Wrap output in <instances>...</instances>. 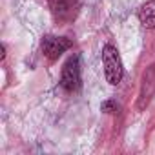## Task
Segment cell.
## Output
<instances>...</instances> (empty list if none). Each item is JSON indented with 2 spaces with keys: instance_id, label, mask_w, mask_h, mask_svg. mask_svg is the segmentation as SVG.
Segmentation results:
<instances>
[{
  "instance_id": "3",
  "label": "cell",
  "mask_w": 155,
  "mask_h": 155,
  "mask_svg": "<svg viewBox=\"0 0 155 155\" xmlns=\"http://www.w3.org/2000/svg\"><path fill=\"white\" fill-rule=\"evenodd\" d=\"M73 46V42L66 37H55V35H46L42 38V53L44 57H48L51 62L58 60V57L68 51Z\"/></svg>"
},
{
  "instance_id": "2",
  "label": "cell",
  "mask_w": 155,
  "mask_h": 155,
  "mask_svg": "<svg viewBox=\"0 0 155 155\" xmlns=\"http://www.w3.org/2000/svg\"><path fill=\"white\" fill-rule=\"evenodd\" d=\"M81 58L79 55H73L68 58V62L62 68L60 75V86L66 91H77L81 88Z\"/></svg>"
},
{
  "instance_id": "6",
  "label": "cell",
  "mask_w": 155,
  "mask_h": 155,
  "mask_svg": "<svg viewBox=\"0 0 155 155\" xmlns=\"http://www.w3.org/2000/svg\"><path fill=\"white\" fill-rule=\"evenodd\" d=\"M137 17H139V20H140V24H142L144 28L153 29V28H155V0L146 2V4L139 9Z\"/></svg>"
},
{
  "instance_id": "4",
  "label": "cell",
  "mask_w": 155,
  "mask_h": 155,
  "mask_svg": "<svg viewBox=\"0 0 155 155\" xmlns=\"http://www.w3.org/2000/svg\"><path fill=\"white\" fill-rule=\"evenodd\" d=\"M49 8L55 15V18L64 20V22H71L75 20L77 13H79V0H48Z\"/></svg>"
},
{
  "instance_id": "7",
  "label": "cell",
  "mask_w": 155,
  "mask_h": 155,
  "mask_svg": "<svg viewBox=\"0 0 155 155\" xmlns=\"http://www.w3.org/2000/svg\"><path fill=\"white\" fill-rule=\"evenodd\" d=\"M101 111H104V113H115L117 111V104L113 101H104L101 104Z\"/></svg>"
},
{
  "instance_id": "1",
  "label": "cell",
  "mask_w": 155,
  "mask_h": 155,
  "mask_svg": "<svg viewBox=\"0 0 155 155\" xmlns=\"http://www.w3.org/2000/svg\"><path fill=\"white\" fill-rule=\"evenodd\" d=\"M102 64H104V75H106V81L111 86H117L122 81V75H124V68H122V60L120 55L117 51L115 46L106 44L102 48Z\"/></svg>"
},
{
  "instance_id": "5",
  "label": "cell",
  "mask_w": 155,
  "mask_h": 155,
  "mask_svg": "<svg viewBox=\"0 0 155 155\" xmlns=\"http://www.w3.org/2000/svg\"><path fill=\"white\" fill-rule=\"evenodd\" d=\"M153 93H155V64L150 66L142 77V86H140V95H139V110L148 106Z\"/></svg>"
}]
</instances>
